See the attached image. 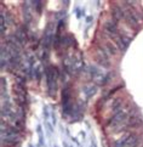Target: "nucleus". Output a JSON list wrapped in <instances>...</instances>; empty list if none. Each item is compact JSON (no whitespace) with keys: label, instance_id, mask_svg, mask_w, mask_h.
<instances>
[{"label":"nucleus","instance_id":"obj_1","mask_svg":"<svg viewBox=\"0 0 143 147\" xmlns=\"http://www.w3.org/2000/svg\"><path fill=\"white\" fill-rule=\"evenodd\" d=\"M129 117V114L126 112H123V111H119L118 113H115L112 118H110L108 120V124L109 127H116V125H120L121 123L124 122V120H126Z\"/></svg>","mask_w":143,"mask_h":147},{"label":"nucleus","instance_id":"obj_2","mask_svg":"<svg viewBox=\"0 0 143 147\" xmlns=\"http://www.w3.org/2000/svg\"><path fill=\"white\" fill-rule=\"evenodd\" d=\"M105 30L109 32L110 35H116V34H118V29H116L115 24L113 22H107V23H105Z\"/></svg>","mask_w":143,"mask_h":147}]
</instances>
